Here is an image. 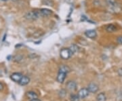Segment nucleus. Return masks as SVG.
<instances>
[{
	"label": "nucleus",
	"instance_id": "nucleus-1",
	"mask_svg": "<svg viewBox=\"0 0 122 101\" xmlns=\"http://www.w3.org/2000/svg\"><path fill=\"white\" fill-rule=\"evenodd\" d=\"M105 2L110 10L114 12L120 10V6L117 3V0H105Z\"/></svg>",
	"mask_w": 122,
	"mask_h": 101
},
{
	"label": "nucleus",
	"instance_id": "nucleus-2",
	"mask_svg": "<svg viewBox=\"0 0 122 101\" xmlns=\"http://www.w3.org/2000/svg\"><path fill=\"white\" fill-rule=\"evenodd\" d=\"M41 17V14L39 12V10H35V11H30L29 12L26 13L25 15V18L27 20H35L37 18Z\"/></svg>",
	"mask_w": 122,
	"mask_h": 101
},
{
	"label": "nucleus",
	"instance_id": "nucleus-3",
	"mask_svg": "<svg viewBox=\"0 0 122 101\" xmlns=\"http://www.w3.org/2000/svg\"><path fill=\"white\" fill-rule=\"evenodd\" d=\"M73 53L71 51V50L69 48H63L61 50L60 52V55L61 57L64 59V60H68L71 57Z\"/></svg>",
	"mask_w": 122,
	"mask_h": 101
},
{
	"label": "nucleus",
	"instance_id": "nucleus-4",
	"mask_svg": "<svg viewBox=\"0 0 122 101\" xmlns=\"http://www.w3.org/2000/svg\"><path fill=\"white\" fill-rule=\"evenodd\" d=\"M85 35L90 39H95L97 36V33L95 30H87L85 32Z\"/></svg>",
	"mask_w": 122,
	"mask_h": 101
},
{
	"label": "nucleus",
	"instance_id": "nucleus-5",
	"mask_svg": "<svg viewBox=\"0 0 122 101\" xmlns=\"http://www.w3.org/2000/svg\"><path fill=\"white\" fill-rule=\"evenodd\" d=\"M89 92H90L88 91V90H87V88H82V89H81L79 91L77 95L79 97V98H86L88 96Z\"/></svg>",
	"mask_w": 122,
	"mask_h": 101
},
{
	"label": "nucleus",
	"instance_id": "nucleus-6",
	"mask_svg": "<svg viewBox=\"0 0 122 101\" xmlns=\"http://www.w3.org/2000/svg\"><path fill=\"white\" fill-rule=\"evenodd\" d=\"M87 90H88V91L90 92L96 93L98 90V85H96L94 83H90V84L88 85Z\"/></svg>",
	"mask_w": 122,
	"mask_h": 101
},
{
	"label": "nucleus",
	"instance_id": "nucleus-7",
	"mask_svg": "<svg viewBox=\"0 0 122 101\" xmlns=\"http://www.w3.org/2000/svg\"><path fill=\"white\" fill-rule=\"evenodd\" d=\"M22 74L20 73H14L13 74H12L11 76H10L11 79H12L14 81H15V82H18V83H19L20 80L22 78Z\"/></svg>",
	"mask_w": 122,
	"mask_h": 101
},
{
	"label": "nucleus",
	"instance_id": "nucleus-8",
	"mask_svg": "<svg viewBox=\"0 0 122 101\" xmlns=\"http://www.w3.org/2000/svg\"><path fill=\"white\" fill-rule=\"evenodd\" d=\"M39 12L41 14V16H48L52 14V10L47 8H42L39 10Z\"/></svg>",
	"mask_w": 122,
	"mask_h": 101
},
{
	"label": "nucleus",
	"instance_id": "nucleus-9",
	"mask_svg": "<svg viewBox=\"0 0 122 101\" xmlns=\"http://www.w3.org/2000/svg\"><path fill=\"white\" fill-rule=\"evenodd\" d=\"M66 88L70 91H74L77 88V84L73 81H69L66 84Z\"/></svg>",
	"mask_w": 122,
	"mask_h": 101
},
{
	"label": "nucleus",
	"instance_id": "nucleus-10",
	"mask_svg": "<svg viewBox=\"0 0 122 101\" xmlns=\"http://www.w3.org/2000/svg\"><path fill=\"white\" fill-rule=\"evenodd\" d=\"M66 73H62V72H58V74L57 76V81L59 83H63V81H65L66 78Z\"/></svg>",
	"mask_w": 122,
	"mask_h": 101
},
{
	"label": "nucleus",
	"instance_id": "nucleus-11",
	"mask_svg": "<svg viewBox=\"0 0 122 101\" xmlns=\"http://www.w3.org/2000/svg\"><path fill=\"white\" fill-rule=\"evenodd\" d=\"M29 82H30L29 77H28L27 76H22L21 79L19 81V84L20 86H25V85H27Z\"/></svg>",
	"mask_w": 122,
	"mask_h": 101
},
{
	"label": "nucleus",
	"instance_id": "nucleus-12",
	"mask_svg": "<svg viewBox=\"0 0 122 101\" xmlns=\"http://www.w3.org/2000/svg\"><path fill=\"white\" fill-rule=\"evenodd\" d=\"M26 96L28 97V98H29L30 101H31V100H34V99H37V98H38L37 94L35 92H32V91L27 92H26Z\"/></svg>",
	"mask_w": 122,
	"mask_h": 101
},
{
	"label": "nucleus",
	"instance_id": "nucleus-13",
	"mask_svg": "<svg viewBox=\"0 0 122 101\" xmlns=\"http://www.w3.org/2000/svg\"><path fill=\"white\" fill-rule=\"evenodd\" d=\"M116 30H117V27L112 24H110V25L106 26V31L108 33H113V32H115Z\"/></svg>",
	"mask_w": 122,
	"mask_h": 101
},
{
	"label": "nucleus",
	"instance_id": "nucleus-14",
	"mask_svg": "<svg viewBox=\"0 0 122 101\" xmlns=\"http://www.w3.org/2000/svg\"><path fill=\"white\" fill-rule=\"evenodd\" d=\"M71 71V69L66 65H62L59 69V72H62V73H68Z\"/></svg>",
	"mask_w": 122,
	"mask_h": 101
},
{
	"label": "nucleus",
	"instance_id": "nucleus-15",
	"mask_svg": "<svg viewBox=\"0 0 122 101\" xmlns=\"http://www.w3.org/2000/svg\"><path fill=\"white\" fill-rule=\"evenodd\" d=\"M106 100H107V97L104 92L100 93L99 94H98V96L96 97L97 101H106Z\"/></svg>",
	"mask_w": 122,
	"mask_h": 101
},
{
	"label": "nucleus",
	"instance_id": "nucleus-16",
	"mask_svg": "<svg viewBox=\"0 0 122 101\" xmlns=\"http://www.w3.org/2000/svg\"><path fill=\"white\" fill-rule=\"evenodd\" d=\"M69 49L71 50V51L72 52L73 54H75V53L78 52L79 51V48L77 45H75V44L71 45V47L69 48Z\"/></svg>",
	"mask_w": 122,
	"mask_h": 101
},
{
	"label": "nucleus",
	"instance_id": "nucleus-17",
	"mask_svg": "<svg viewBox=\"0 0 122 101\" xmlns=\"http://www.w3.org/2000/svg\"><path fill=\"white\" fill-rule=\"evenodd\" d=\"M71 101H79V97L77 94H72L71 96Z\"/></svg>",
	"mask_w": 122,
	"mask_h": 101
},
{
	"label": "nucleus",
	"instance_id": "nucleus-18",
	"mask_svg": "<svg viewBox=\"0 0 122 101\" xmlns=\"http://www.w3.org/2000/svg\"><path fill=\"white\" fill-rule=\"evenodd\" d=\"M117 41L119 44L120 45H122V36H119L118 37L117 39Z\"/></svg>",
	"mask_w": 122,
	"mask_h": 101
},
{
	"label": "nucleus",
	"instance_id": "nucleus-19",
	"mask_svg": "<svg viewBox=\"0 0 122 101\" xmlns=\"http://www.w3.org/2000/svg\"><path fill=\"white\" fill-rule=\"evenodd\" d=\"M118 74H119V75H120V76H122V69H119L118 70Z\"/></svg>",
	"mask_w": 122,
	"mask_h": 101
},
{
	"label": "nucleus",
	"instance_id": "nucleus-20",
	"mask_svg": "<svg viewBox=\"0 0 122 101\" xmlns=\"http://www.w3.org/2000/svg\"><path fill=\"white\" fill-rule=\"evenodd\" d=\"M1 90H3V85H2L1 83H0V91H1Z\"/></svg>",
	"mask_w": 122,
	"mask_h": 101
},
{
	"label": "nucleus",
	"instance_id": "nucleus-21",
	"mask_svg": "<svg viewBox=\"0 0 122 101\" xmlns=\"http://www.w3.org/2000/svg\"><path fill=\"white\" fill-rule=\"evenodd\" d=\"M40 101V100H39V99L37 98V99H34V100H31V101Z\"/></svg>",
	"mask_w": 122,
	"mask_h": 101
},
{
	"label": "nucleus",
	"instance_id": "nucleus-22",
	"mask_svg": "<svg viewBox=\"0 0 122 101\" xmlns=\"http://www.w3.org/2000/svg\"><path fill=\"white\" fill-rule=\"evenodd\" d=\"M8 1V0H0V1Z\"/></svg>",
	"mask_w": 122,
	"mask_h": 101
},
{
	"label": "nucleus",
	"instance_id": "nucleus-23",
	"mask_svg": "<svg viewBox=\"0 0 122 101\" xmlns=\"http://www.w3.org/2000/svg\"><path fill=\"white\" fill-rule=\"evenodd\" d=\"M12 1H16V0H12Z\"/></svg>",
	"mask_w": 122,
	"mask_h": 101
}]
</instances>
